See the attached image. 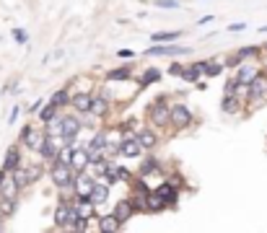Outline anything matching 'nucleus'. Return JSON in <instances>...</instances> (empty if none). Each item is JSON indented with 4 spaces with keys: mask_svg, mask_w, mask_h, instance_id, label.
Masks as SVG:
<instances>
[{
    "mask_svg": "<svg viewBox=\"0 0 267 233\" xmlns=\"http://www.w3.org/2000/svg\"><path fill=\"white\" fill-rule=\"evenodd\" d=\"M94 184H96V179H91L88 174H78L75 176V184H73V194L75 197H88Z\"/></svg>",
    "mask_w": 267,
    "mask_h": 233,
    "instance_id": "20",
    "label": "nucleus"
},
{
    "mask_svg": "<svg viewBox=\"0 0 267 233\" xmlns=\"http://www.w3.org/2000/svg\"><path fill=\"white\" fill-rule=\"evenodd\" d=\"M109 111H112V104H109L106 94H94V96H91V111H88V116H96V120H106Z\"/></svg>",
    "mask_w": 267,
    "mask_h": 233,
    "instance_id": "11",
    "label": "nucleus"
},
{
    "mask_svg": "<svg viewBox=\"0 0 267 233\" xmlns=\"http://www.w3.org/2000/svg\"><path fill=\"white\" fill-rule=\"evenodd\" d=\"M60 233H75L73 228H60Z\"/></svg>",
    "mask_w": 267,
    "mask_h": 233,
    "instance_id": "48",
    "label": "nucleus"
},
{
    "mask_svg": "<svg viewBox=\"0 0 267 233\" xmlns=\"http://www.w3.org/2000/svg\"><path fill=\"white\" fill-rule=\"evenodd\" d=\"M156 6H159V8H179L176 0H156Z\"/></svg>",
    "mask_w": 267,
    "mask_h": 233,
    "instance_id": "43",
    "label": "nucleus"
},
{
    "mask_svg": "<svg viewBox=\"0 0 267 233\" xmlns=\"http://www.w3.org/2000/svg\"><path fill=\"white\" fill-rule=\"evenodd\" d=\"M42 106H44V101H42V99H36V101H34V104H31V111H34V114H36V111H39V109H42Z\"/></svg>",
    "mask_w": 267,
    "mask_h": 233,
    "instance_id": "46",
    "label": "nucleus"
},
{
    "mask_svg": "<svg viewBox=\"0 0 267 233\" xmlns=\"http://www.w3.org/2000/svg\"><path fill=\"white\" fill-rule=\"evenodd\" d=\"M132 75V65H122V67H114L106 73V81H130Z\"/></svg>",
    "mask_w": 267,
    "mask_h": 233,
    "instance_id": "30",
    "label": "nucleus"
},
{
    "mask_svg": "<svg viewBox=\"0 0 267 233\" xmlns=\"http://www.w3.org/2000/svg\"><path fill=\"white\" fill-rule=\"evenodd\" d=\"M223 70H226V65H223V62H218V60H210L203 75H205V78H218V75H220Z\"/></svg>",
    "mask_w": 267,
    "mask_h": 233,
    "instance_id": "35",
    "label": "nucleus"
},
{
    "mask_svg": "<svg viewBox=\"0 0 267 233\" xmlns=\"http://www.w3.org/2000/svg\"><path fill=\"white\" fill-rule=\"evenodd\" d=\"M70 213H73V202L60 197V202L55 205V213H52V223L57 228H68L70 225Z\"/></svg>",
    "mask_w": 267,
    "mask_h": 233,
    "instance_id": "10",
    "label": "nucleus"
},
{
    "mask_svg": "<svg viewBox=\"0 0 267 233\" xmlns=\"http://www.w3.org/2000/svg\"><path fill=\"white\" fill-rule=\"evenodd\" d=\"M179 36H182V31H159V34H150V42L153 44H174Z\"/></svg>",
    "mask_w": 267,
    "mask_h": 233,
    "instance_id": "28",
    "label": "nucleus"
},
{
    "mask_svg": "<svg viewBox=\"0 0 267 233\" xmlns=\"http://www.w3.org/2000/svg\"><path fill=\"white\" fill-rule=\"evenodd\" d=\"M18 187H16V181L11 179V174L0 181V200H18Z\"/></svg>",
    "mask_w": 267,
    "mask_h": 233,
    "instance_id": "24",
    "label": "nucleus"
},
{
    "mask_svg": "<svg viewBox=\"0 0 267 233\" xmlns=\"http://www.w3.org/2000/svg\"><path fill=\"white\" fill-rule=\"evenodd\" d=\"M159 197L164 200V205H166V210H174L176 207V200H179V189L174 187V184H169V181H161L156 189H153Z\"/></svg>",
    "mask_w": 267,
    "mask_h": 233,
    "instance_id": "12",
    "label": "nucleus"
},
{
    "mask_svg": "<svg viewBox=\"0 0 267 233\" xmlns=\"http://www.w3.org/2000/svg\"><path fill=\"white\" fill-rule=\"evenodd\" d=\"M169 114H171V104H169V96H156L153 101L148 104L145 109V116H148V125L150 130H166L169 127Z\"/></svg>",
    "mask_w": 267,
    "mask_h": 233,
    "instance_id": "1",
    "label": "nucleus"
},
{
    "mask_svg": "<svg viewBox=\"0 0 267 233\" xmlns=\"http://www.w3.org/2000/svg\"><path fill=\"white\" fill-rule=\"evenodd\" d=\"M234 91H236V81H234V78H228L226 86H223V96H234Z\"/></svg>",
    "mask_w": 267,
    "mask_h": 233,
    "instance_id": "39",
    "label": "nucleus"
},
{
    "mask_svg": "<svg viewBox=\"0 0 267 233\" xmlns=\"http://www.w3.org/2000/svg\"><path fill=\"white\" fill-rule=\"evenodd\" d=\"M249 88V94H247V101L252 104V109H257L259 104H264V99H267V75L264 73H259L254 81L247 86Z\"/></svg>",
    "mask_w": 267,
    "mask_h": 233,
    "instance_id": "6",
    "label": "nucleus"
},
{
    "mask_svg": "<svg viewBox=\"0 0 267 233\" xmlns=\"http://www.w3.org/2000/svg\"><path fill=\"white\" fill-rule=\"evenodd\" d=\"M109 194H112V189H109L106 184L96 181V184H94V189H91V194H88V202H91L94 207L106 205V202H109Z\"/></svg>",
    "mask_w": 267,
    "mask_h": 233,
    "instance_id": "22",
    "label": "nucleus"
},
{
    "mask_svg": "<svg viewBox=\"0 0 267 233\" xmlns=\"http://www.w3.org/2000/svg\"><path fill=\"white\" fill-rule=\"evenodd\" d=\"M70 202H73V207H75V213H78V218L81 220H88V223H94L96 218H99V207H94L91 202H88V197H70Z\"/></svg>",
    "mask_w": 267,
    "mask_h": 233,
    "instance_id": "7",
    "label": "nucleus"
},
{
    "mask_svg": "<svg viewBox=\"0 0 267 233\" xmlns=\"http://www.w3.org/2000/svg\"><path fill=\"white\" fill-rule=\"evenodd\" d=\"M81 130H83V120L78 114H60V140H62V145H78L75 143V137L81 135Z\"/></svg>",
    "mask_w": 267,
    "mask_h": 233,
    "instance_id": "2",
    "label": "nucleus"
},
{
    "mask_svg": "<svg viewBox=\"0 0 267 233\" xmlns=\"http://www.w3.org/2000/svg\"><path fill=\"white\" fill-rule=\"evenodd\" d=\"M18 114H21V106H13V111H11V116H8V122H11V125L18 120Z\"/></svg>",
    "mask_w": 267,
    "mask_h": 233,
    "instance_id": "45",
    "label": "nucleus"
},
{
    "mask_svg": "<svg viewBox=\"0 0 267 233\" xmlns=\"http://www.w3.org/2000/svg\"><path fill=\"white\" fill-rule=\"evenodd\" d=\"M16 207H18V200H0V218H11L13 213H16Z\"/></svg>",
    "mask_w": 267,
    "mask_h": 233,
    "instance_id": "33",
    "label": "nucleus"
},
{
    "mask_svg": "<svg viewBox=\"0 0 267 233\" xmlns=\"http://www.w3.org/2000/svg\"><path fill=\"white\" fill-rule=\"evenodd\" d=\"M182 73H184V65H182V62H176V60H174V62H171V65H169V75H182Z\"/></svg>",
    "mask_w": 267,
    "mask_h": 233,
    "instance_id": "42",
    "label": "nucleus"
},
{
    "mask_svg": "<svg viewBox=\"0 0 267 233\" xmlns=\"http://www.w3.org/2000/svg\"><path fill=\"white\" fill-rule=\"evenodd\" d=\"M44 140H47L44 130L34 127V125H26V127L21 130V137H18V143H21V145H26V148H29V150H34V153H42Z\"/></svg>",
    "mask_w": 267,
    "mask_h": 233,
    "instance_id": "5",
    "label": "nucleus"
},
{
    "mask_svg": "<svg viewBox=\"0 0 267 233\" xmlns=\"http://www.w3.org/2000/svg\"><path fill=\"white\" fill-rule=\"evenodd\" d=\"M244 29V24H231V26H228V31H241Z\"/></svg>",
    "mask_w": 267,
    "mask_h": 233,
    "instance_id": "47",
    "label": "nucleus"
},
{
    "mask_svg": "<svg viewBox=\"0 0 267 233\" xmlns=\"http://www.w3.org/2000/svg\"><path fill=\"white\" fill-rule=\"evenodd\" d=\"M117 57H120V60H132V57H135V52H132V50H120V52H117Z\"/></svg>",
    "mask_w": 267,
    "mask_h": 233,
    "instance_id": "44",
    "label": "nucleus"
},
{
    "mask_svg": "<svg viewBox=\"0 0 267 233\" xmlns=\"http://www.w3.org/2000/svg\"><path fill=\"white\" fill-rule=\"evenodd\" d=\"M88 153H86V148L83 145H75L73 148V153H70V169H73V174L78 176V174H86V169H88Z\"/></svg>",
    "mask_w": 267,
    "mask_h": 233,
    "instance_id": "8",
    "label": "nucleus"
},
{
    "mask_svg": "<svg viewBox=\"0 0 267 233\" xmlns=\"http://www.w3.org/2000/svg\"><path fill=\"white\" fill-rule=\"evenodd\" d=\"M164 210H166L164 200L159 197L156 192H148V197H145V213H164Z\"/></svg>",
    "mask_w": 267,
    "mask_h": 233,
    "instance_id": "29",
    "label": "nucleus"
},
{
    "mask_svg": "<svg viewBox=\"0 0 267 233\" xmlns=\"http://www.w3.org/2000/svg\"><path fill=\"white\" fill-rule=\"evenodd\" d=\"M112 215H114V218H117V223H120V225H125V223H127V220H130V218L135 215V210H132V205H130V200H127V197H122V200H120L117 205H114V210H112Z\"/></svg>",
    "mask_w": 267,
    "mask_h": 233,
    "instance_id": "23",
    "label": "nucleus"
},
{
    "mask_svg": "<svg viewBox=\"0 0 267 233\" xmlns=\"http://www.w3.org/2000/svg\"><path fill=\"white\" fill-rule=\"evenodd\" d=\"M50 179H52V184L60 189V192H65V194H73V184H75V174H73V169L68 166V164H50Z\"/></svg>",
    "mask_w": 267,
    "mask_h": 233,
    "instance_id": "3",
    "label": "nucleus"
},
{
    "mask_svg": "<svg viewBox=\"0 0 267 233\" xmlns=\"http://www.w3.org/2000/svg\"><path fill=\"white\" fill-rule=\"evenodd\" d=\"M259 73H262V70H259L257 65L241 62V65L236 67V73H234V81H236V83H241V86H249V83L254 81V78H257Z\"/></svg>",
    "mask_w": 267,
    "mask_h": 233,
    "instance_id": "15",
    "label": "nucleus"
},
{
    "mask_svg": "<svg viewBox=\"0 0 267 233\" xmlns=\"http://www.w3.org/2000/svg\"><path fill=\"white\" fill-rule=\"evenodd\" d=\"M161 78H164V73H161L159 67H148V70L143 73V78L138 81V86H140V88H148L150 83H159Z\"/></svg>",
    "mask_w": 267,
    "mask_h": 233,
    "instance_id": "27",
    "label": "nucleus"
},
{
    "mask_svg": "<svg viewBox=\"0 0 267 233\" xmlns=\"http://www.w3.org/2000/svg\"><path fill=\"white\" fill-rule=\"evenodd\" d=\"M60 114H62V111H60V109H57L55 104H50V101H47V104H44V106H42L39 111H36V120H39L42 125H50L52 120H57Z\"/></svg>",
    "mask_w": 267,
    "mask_h": 233,
    "instance_id": "25",
    "label": "nucleus"
},
{
    "mask_svg": "<svg viewBox=\"0 0 267 233\" xmlns=\"http://www.w3.org/2000/svg\"><path fill=\"white\" fill-rule=\"evenodd\" d=\"M91 96H94L91 91H75L73 99H70V109L78 114V116H81V114L86 116V114L91 111Z\"/></svg>",
    "mask_w": 267,
    "mask_h": 233,
    "instance_id": "13",
    "label": "nucleus"
},
{
    "mask_svg": "<svg viewBox=\"0 0 267 233\" xmlns=\"http://www.w3.org/2000/svg\"><path fill=\"white\" fill-rule=\"evenodd\" d=\"M13 39L18 44H26V39H29V34L24 31V29H13Z\"/></svg>",
    "mask_w": 267,
    "mask_h": 233,
    "instance_id": "41",
    "label": "nucleus"
},
{
    "mask_svg": "<svg viewBox=\"0 0 267 233\" xmlns=\"http://www.w3.org/2000/svg\"><path fill=\"white\" fill-rule=\"evenodd\" d=\"M24 166V161H21V148L18 145H11L8 150H6V158H3V171L6 174H13L16 169H21Z\"/></svg>",
    "mask_w": 267,
    "mask_h": 233,
    "instance_id": "17",
    "label": "nucleus"
},
{
    "mask_svg": "<svg viewBox=\"0 0 267 233\" xmlns=\"http://www.w3.org/2000/svg\"><path fill=\"white\" fill-rule=\"evenodd\" d=\"M135 137H138L143 153H153V150L159 148V143H161L159 132H156V130H150V127H140V130L135 132Z\"/></svg>",
    "mask_w": 267,
    "mask_h": 233,
    "instance_id": "9",
    "label": "nucleus"
},
{
    "mask_svg": "<svg viewBox=\"0 0 267 233\" xmlns=\"http://www.w3.org/2000/svg\"><path fill=\"white\" fill-rule=\"evenodd\" d=\"M26 169V176H29V181L34 184V181H39V176H42V169H36V166H24Z\"/></svg>",
    "mask_w": 267,
    "mask_h": 233,
    "instance_id": "37",
    "label": "nucleus"
},
{
    "mask_svg": "<svg viewBox=\"0 0 267 233\" xmlns=\"http://www.w3.org/2000/svg\"><path fill=\"white\" fill-rule=\"evenodd\" d=\"M143 55H148V57H161V55H171V57H176V55H189V47H176V44H153L150 50H145Z\"/></svg>",
    "mask_w": 267,
    "mask_h": 233,
    "instance_id": "14",
    "label": "nucleus"
},
{
    "mask_svg": "<svg viewBox=\"0 0 267 233\" xmlns=\"http://www.w3.org/2000/svg\"><path fill=\"white\" fill-rule=\"evenodd\" d=\"M223 65H226V67H239V65H241V57L234 52L231 57H226V60H223Z\"/></svg>",
    "mask_w": 267,
    "mask_h": 233,
    "instance_id": "40",
    "label": "nucleus"
},
{
    "mask_svg": "<svg viewBox=\"0 0 267 233\" xmlns=\"http://www.w3.org/2000/svg\"><path fill=\"white\" fill-rule=\"evenodd\" d=\"M117 181L130 184V181H132V171H127L125 166H120V164H117Z\"/></svg>",
    "mask_w": 267,
    "mask_h": 233,
    "instance_id": "36",
    "label": "nucleus"
},
{
    "mask_svg": "<svg viewBox=\"0 0 267 233\" xmlns=\"http://www.w3.org/2000/svg\"><path fill=\"white\" fill-rule=\"evenodd\" d=\"M208 62H210V60H197V62H192L189 67H184L182 81H187V83H197V81H203V73H205Z\"/></svg>",
    "mask_w": 267,
    "mask_h": 233,
    "instance_id": "18",
    "label": "nucleus"
},
{
    "mask_svg": "<svg viewBox=\"0 0 267 233\" xmlns=\"http://www.w3.org/2000/svg\"><path fill=\"white\" fill-rule=\"evenodd\" d=\"M70 99H73V94H70V88L65 86V88H57V91L50 96V104H55V106L62 111L65 106H70Z\"/></svg>",
    "mask_w": 267,
    "mask_h": 233,
    "instance_id": "26",
    "label": "nucleus"
},
{
    "mask_svg": "<svg viewBox=\"0 0 267 233\" xmlns=\"http://www.w3.org/2000/svg\"><path fill=\"white\" fill-rule=\"evenodd\" d=\"M94 223H96V233H120V230H122V225L117 223V218H114L112 213L99 215Z\"/></svg>",
    "mask_w": 267,
    "mask_h": 233,
    "instance_id": "19",
    "label": "nucleus"
},
{
    "mask_svg": "<svg viewBox=\"0 0 267 233\" xmlns=\"http://www.w3.org/2000/svg\"><path fill=\"white\" fill-rule=\"evenodd\" d=\"M120 155L122 158H140L143 155V148H140V143H138V137H125L122 143H120Z\"/></svg>",
    "mask_w": 267,
    "mask_h": 233,
    "instance_id": "21",
    "label": "nucleus"
},
{
    "mask_svg": "<svg viewBox=\"0 0 267 233\" xmlns=\"http://www.w3.org/2000/svg\"><path fill=\"white\" fill-rule=\"evenodd\" d=\"M236 55L241 57V62H252L254 57H259V55H262V47H259V44H249V47H241Z\"/></svg>",
    "mask_w": 267,
    "mask_h": 233,
    "instance_id": "32",
    "label": "nucleus"
},
{
    "mask_svg": "<svg viewBox=\"0 0 267 233\" xmlns=\"http://www.w3.org/2000/svg\"><path fill=\"white\" fill-rule=\"evenodd\" d=\"M247 94H249V88H247V86H241V83H236L234 99H236V101H241V104H247Z\"/></svg>",
    "mask_w": 267,
    "mask_h": 233,
    "instance_id": "38",
    "label": "nucleus"
},
{
    "mask_svg": "<svg viewBox=\"0 0 267 233\" xmlns=\"http://www.w3.org/2000/svg\"><path fill=\"white\" fill-rule=\"evenodd\" d=\"M169 127H171L174 132H184V130H189V127H195V114L189 111L187 104H171Z\"/></svg>",
    "mask_w": 267,
    "mask_h": 233,
    "instance_id": "4",
    "label": "nucleus"
},
{
    "mask_svg": "<svg viewBox=\"0 0 267 233\" xmlns=\"http://www.w3.org/2000/svg\"><path fill=\"white\" fill-rule=\"evenodd\" d=\"M161 169H164V161L161 158H156V155H140V169H138V176L140 179L150 176L153 171H161Z\"/></svg>",
    "mask_w": 267,
    "mask_h": 233,
    "instance_id": "16",
    "label": "nucleus"
},
{
    "mask_svg": "<svg viewBox=\"0 0 267 233\" xmlns=\"http://www.w3.org/2000/svg\"><path fill=\"white\" fill-rule=\"evenodd\" d=\"M241 101H236L234 96H223V101H220V111L223 114H236V111H241Z\"/></svg>",
    "mask_w": 267,
    "mask_h": 233,
    "instance_id": "31",
    "label": "nucleus"
},
{
    "mask_svg": "<svg viewBox=\"0 0 267 233\" xmlns=\"http://www.w3.org/2000/svg\"><path fill=\"white\" fill-rule=\"evenodd\" d=\"M11 179L16 181V187L18 189H26V187H31V181H29V176H26V169L21 166V169H16L13 174H11Z\"/></svg>",
    "mask_w": 267,
    "mask_h": 233,
    "instance_id": "34",
    "label": "nucleus"
},
{
    "mask_svg": "<svg viewBox=\"0 0 267 233\" xmlns=\"http://www.w3.org/2000/svg\"><path fill=\"white\" fill-rule=\"evenodd\" d=\"M262 73H267V60H264V70H262Z\"/></svg>",
    "mask_w": 267,
    "mask_h": 233,
    "instance_id": "51",
    "label": "nucleus"
},
{
    "mask_svg": "<svg viewBox=\"0 0 267 233\" xmlns=\"http://www.w3.org/2000/svg\"><path fill=\"white\" fill-rule=\"evenodd\" d=\"M6 176H8V174H6V171H3V169H0V181H3V179H6Z\"/></svg>",
    "mask_w": 267,
    "mask_h": 233,
    "instance_id": "49",
    "label": "nucleus"
},
{
    "mask_svg": "<svg viewBox=\"0 0 267 233\" xmlns=\"http://www.w3.org/2000/svg\"><path fill=\"white\" fill-rule=\"evenodd\" d=\"M259 47H262V55H267V42H264V44H259Z\"/></svg>",
    "mask_w": 267,
    "mask_h": 233,
    "instance_id": "50",
    "label": "nucleus"
}]
</instances>
